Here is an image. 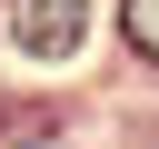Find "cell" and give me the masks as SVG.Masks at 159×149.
Returning a JSON list of instances; mask_svg holds the SVG:
<instances>
[{"label":"cell","mask_w":159,"mask_h":149,"mask_svg":"<svg viewBox=\"0 0 159 149\" xmlns=\"http://www.w3.org/2000/svg\"><path fill=\"white\" fill-rule=\"evenodd\" d=\"M0 20H10V40H20V60H70L80 30H89V0H10Z\"/></svg>","instance_id":"obj_1"},{"label":"cell","mask_w":159,"mask_h":149,"mask_svg":"<svg viewBox=\"0 0 159 149\" xmlns=\"http://www.w3.org/2000/svg\"><path fill=\"white\" fill-rule=\"evenodd\" d=\"M119 40H129V50L159 70V0H119Z\"/></svg>","instance_id":"obj_2"}]
</instances>
